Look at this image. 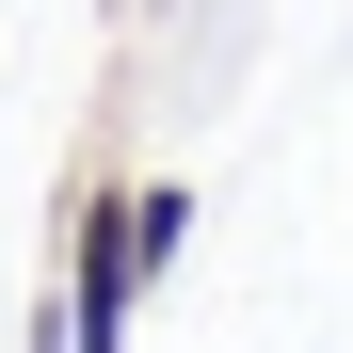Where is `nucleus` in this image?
Instances as JSON below:
<instances>
[{"label":"nucleus","instance_id":"nucleus-1","mask_svg":"<svg viewBox=\"0 0 353 353\" xmlns=\"http://www.w3.org/2000/svg\"><path fill=\"white\" fill-rule=\"evenodd\" d=\"M145 225H129V176H81L65 193V289H48V305H65V353H129V305H145Z\"/></svg>","mask_w":353,"mask_h":353}]
</instances>
